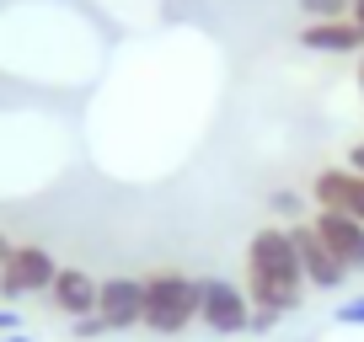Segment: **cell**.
<instances>
[{
    "label": "cell",
    "instance_id": "1",
    "mask_svg": "<svg viewBox=\"0 0 364 342\" xmlns=\"http://www.w3.org/2000/svg\"><path fill=\"white\" fill-rule=\"evenodd\" d=\"M247 289L252 310H273V316H295L306 305V273H300L295 241H289V225H262L252 230L247 241Z\"/></svg>",
    "mask_w": 364,
    "mask_h": 342
},
{
    "label": "cell",
    "instance_id": "2",
    "mask_svg": "<svg viewBox=\"0 0 364 342\" xmlns=\"http://www.w3.org/2000/svg\"><path fill=\"white\" fill-rule=\"evenodd\" d=\"M193 321H198V278L177 273V267H161L145 278V321L139 326L150 337H182Z\"/></svg>",
    "mask_w": 364,
    "mask_h": 342
},
{
    "label": "cell",
    "instance_id": "3",
    "mask_svg": "<svg viewBox=\"0 0 364 342\" xmlns=\"http://www.w3.org/2000/svg\"><path fill=\"white\" fill-rule=\"evenodd\" d=\"M54 273H59V263H54L48 246L16 241L11 257H6V267H0V305H22V299H33V294H48Z\"/></svg>",
    "mask_w": 364,
    "mask_h": 342
},
{
    "label": "cell",
    "instance_id": "4",
    "mask_svg": "<svg viewBox=\"0 0 364 342\" xmlns=\"http://www.w3.org/2000/svg\"><path fill=\"white\" fill-rule=\"evenodd\" d=\"M198 326L209 337H247L252 331V299L230 278H198Z\"/></svg>",
    "mask_w": 364,
    "mask_h": 342
},
{
    "label": "cell",
    "instance_id": "5",
    "mask_svg": "<svg viewBox=\"0 0 364 342\" xmlns=\"http://www.w3.org/2000/svg\"><path fill=\"white\" fill-rule=\"evenodd\" d=\"M289 241H295V257H300V273H306V289H343L348 284V267L332 257V246L316 236V225H289Z\"/></svg>",
    "mask_w": 364,
    "mask_h": 342
},
{
    "label": "cell",
    "instance_id": "6",
    "mask_svg": "<svg viewBox=\"0 0 364 342\" xmlns=\"http://www.w3.org/2000/svg\"><path fill=\"white\" fill-rule=\"evenodd\" d=\"M311 209H332V214H348L364 225V177L348 166H321L311 177Z\"/></svg>",
    "mask_w": 364,
    "mask_h": 342
},
{
    "label": "cell",
    "instance_id": "7",
    "mask_svg": "<svg viewBox=\"0 0 364 342\" xmlns=\"http://www.w3.org/2000/svg\"><path fill=\"white\" fill-rule=\"evenodd\" d=\"M97 316L107 321V331H134L145 321V278H102L97 284Z\"/></svg>",
    "mask_w": 364,
    "mask_h": 342
},
{
    "label": "cell",
    "instance_id": "8",
    "mask_svg": "<svg viewBox=\"0 0 364 342\" xmlns=\"http://www.w3.org/2000/svg\"><path fill=\"white\" fill-rule=\"evenodd\" d=\"M311 225H316V236L332 246V257H338L348 273H364V225H359V219L332 214V209H316Z\"/></svg>",
    "mask_w": 364,
    "mask_h": 342
},
{
    "label": "cell",
    "instance_id": "9",
    "mask_svg": "<svg viewBox=\"0 0 364 342\" xmlns=\"http://www.w3.org/2000/svg\"><path fill=\"white\" fill-rule=\"evenodd\" d=\"M97 284H102V278L80 273V267H59L43 299H48L65 321H80V316H97Z\"/></svg>",
    "mask_w": 364,
    "mask_h": 342
},
{
    "label": "cell",
    "instance_id": "10",
    "mask_svg": "<svg viewBox=\"0 0 364 342\" xmlns=\"http://www.w3.org/2000/svg\"><path fill=\"white\" fill-rule=\"evenodd\" d=\"M300 48H311V54H364V27L353 22V16L306 22L300 27Z\"/></svg>",
    "mask_w": 364,
    "mask_h": 342
},
{
    "label": "cell",
    "instance_id": "11",
    "mask_svg": "<svg viewBox=\"0 0 364 342\" xmlns=\"http://www.w3.org/2000/svg\"><path fill=\"white\" fill-rule=\"evenodd\" d=\"M268 209H273V214H279V219H289V225H306V219L316 214V209H311L306 198L295 193V187H279V193L268 198Z\"/></svg>",
    "mask_w": 364,
    "mask_h": 342
},
{
    "label": "cell",
    "instance_id": "12",
    "mask_svg": "<svg viewBox=\"0 0 364 342\" xmlns=\"http://www.w3.org/2000/svg\"><path fill=\"white\" fill-rule=\"evenodd\" d=\"M353 0H300V11H306V22H338V16H348Z\"/></svg>",
    "mask_w": 364,
    "mask_h": 342
},
{
    "label": "cell",
    "instance_id": "13",
    "mask_svg": "<svg viewBox=\"0 0 364 342\" xmlns=\"http://www.w3.org/2000/svg\"><path fill=\"white\" fill-rule=\"evenodd\" d=\"M338 326H364V294H348V299H338Z\"/></svg>",
    "mask_w": 364,
    "mask_h": 342
},
{
    "label": "cell",
    "instance_id": "14",
    "mask_svg": "<svg viewBox=\"0 0 364 342\" xmlns=\"http://www.w3.org/2000/svg\"><path fill=\"white\" fill-rule=\"evenodd\" d=\"M70 331H75L80 342H97V337H107V321L102 316H80V321H70Z\"/></svg>",
    "mask_w": 364,
    "mask_h": 342
},
{
    "label": "cell",
    "instance_id": "15",
    "mask_svg": "<svg viewBox=\"0 0 364 342\" xmlns=\"http://www.w3.org/2000/svg\"><path fill=\"white\" fill-rule=\"evenodd\" d=\"M279 321H284V316H273V310H252V337H268Z\"/></svg>",
    "mask_w": 364,
    "mask_h": 342
},
{
    "label": "cell",
    "instance_id": "16",
    "mask_svg": "<svg viewBox=\"0 0 364 342\" xmlns=\"http://www.w3.org/2000/svg\"><path fill=\"white\" fill-rule=\"evenodd\" d=\"M6 331H22V316H16V305H0V337Z\"/></svg>",
    "mask_w": 364,
    "mask_h": 342
},
{
    "label": "cell",
    "instance_id": "17",
    "mask_svg": "<svg viewBox=\"0 0 364 342\" xmlns=\"http://www.w3.org/2000/svg\"><path fill=\"white\" fill-rule=\"evenodd\" d=\"M343 160H348V171H359V177H364V139H359V145H353Z\"/></svg>",
    "mask_w": 364,
    "mask_h": 342
},
{
    "label": "cell",
    "instance_id": "18",
    "mask_svg": "<svg viewBox=\"0 0 364 342\" xmlns=\"http://www.w3.org/2000/svg\"><path fill=\"white\" fill-rule=\"evenodd\" d=\"M11 246H16V241H6V230H0V267H6V257H11Z\"/></svg>",
    "mask_w": 364,
    "mask_h": 342
},
{
    "label": "cell",
    "instance_id": "19",
    "mask_svg": "<svg viewBox=\"0 0 364 342\" xmlns=\"http://www.w3.org/2000/svg\"><path fill=\"white\" fill-rule=\"evenodd\" d=\"M348 16H353L359 27H364V0H353V6H348Z\"/></svg>",
    "mask_w": 364,
    "mask_h": 342
},
{
    "label": "cell",
    "instance_id": "20",
    "mask_svg": "<svg viewBox=\"0 0 364 342\" xmlns=\"http://www.w3.org/2000/svg\"><path fill=\"white\" fill-rule=\"evenodd\" d=\"M0 342H38V337H27V331H6Z\"/></svg>",
    "mask_w": 364,
    "mask_h": 342
},
{
    "label": "cell",
    "instance_id": "21",
    "mask_svg": "<svg viewBox=\"0 0 364 342\" xmlns=\"http://www.w3.org/2000/svg\"><path fill=\"white\" fill-rule=\"evenodd\" d=\"M353 80H359V96H364V54H359V70H353Z\"/></svg>",
    "mask_w": 364,
    "mask_h": 342
}]
</instances>
